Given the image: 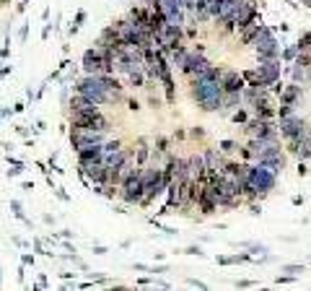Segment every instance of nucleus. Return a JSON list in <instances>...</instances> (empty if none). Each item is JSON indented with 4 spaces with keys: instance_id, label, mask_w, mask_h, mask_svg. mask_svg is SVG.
<instances>
[{
    "instance_id": "19",
    "label": "nucleus",
    "mask_w": 311,
    "mask_h": 291,
    "mask_svg": "<svg viewBox=\"0 0 311 291\" xmlns=\"http://www.w3.org/2000/svg\"><path fill=\"white\" fill-rule=\"evenodd\" d=\"M24 265H34V257H31V255H24Z\"/></svg>"
},
{
    "instance_id": "3",
    "label": "nucleus",
    "mask_w": 311,
    "mask_h": 291,
    "mask_svg": "<svg viewBox=\"0 0 311 291\" xmlns=\"http://www.w3.org/2000/svg\"><path fill=\"white\" fill-rule=\"evenodd\" d=\"M169 182H171V174H169L166 166L143 164V201H140V208H148L159 201L161 195H166Z\"/></svg>"
},
{
    "instance_id": "13",
    "label": "nucleus",
    "mask_w": 311,
    "mask_h": 291,
    "mask_svg": "<svg viewBox=\"0 0 311 291\" xmlns=\"http://www.w3.org/2000/svg\"><path fill=\"white\" fill-rule=\"evenodd\" d=\"M221 83H223V91H244L246 78H244V73H239V70H223Z\"/></svg>"
},
{
    "instance_id": "17",
    "label": "nucleus",
    "mask_w": 311,
    "mask_h": 291,
    "mask_svg": "<svg viewBox=\"0 0 311 291\" xmlns=\"http://www.w3.org/2000/svg\"><path fill=\"white\" fill-rule=\"evenodd\" d=\"M218 148H221L226 156H231V154H236V151H239V143L236 141H221V146H218Z\"/></svg>"
},
{
    "instance_id": "12",
    "label": "nucleus",
    "mask_w": 311,
    "mask_h": 291,
    "mask_svg": "<svg viewBox=\"0 0 311 291\" xmlns=\"http://www.w3.org/2000/svg\"><path fill=\"white\" fill-rule=\"evenodd\" d=\"M210 65H213V63H210V60H208L205 55H202L200 50H190V55H187L184 65H182L179 70L187 75V78H192V75L202 73V70H205V68H210Z\"/></svg>"
},
{
    "instance_id": "8",
    "label": "nucleus",
    "mask_w": 311,
    "mask_h": 291,
    "mask_svg": "<svg viewBox=\"0 0 311 291\" xmlns=\"http://www.w3.org/2000/svg\"><path fill=\"white\" fill-rule=\"evenodd\" d=\"M252 47H254L257 60H275V57L283 55V52H280L277 39L270 34V29H267V26H262L259 32H257V37H254V42H252Z\"/></svg>"
},
{
    "instance_id": "22",
    "label": "nucleus",
    "mask_w": 311,
    "mask_h": 291,
    "mask_svg": "<svg viewBox=\"0 0 311 291\" xmlns=\"http://www.w3.org/2000/svg\"><path fill=\"white\" fill-rule=\"evenodd\" d=\"M0 120H3V117H0Z\"/></svg>"
},
{
    "instance_id": "9",
    "label": "nucleus",
    "mask_w": 311,
    "mask_h": 291,
    "mask_svg": "<svg viewBox=\"0 0 311 291\" xmlns=\"http://www.w3.org/2000/svg\"><path fill=\"white\" fill-rule=\"evenodd\" d=\"M109 138V133H93V130H81V128H70V148L75 154H81L86 148H96Z\"/></svg>"
},
{
    "instance_id": "5",
    "label": "nucleus",
    "mask_w": 311,
    "mask_h": 291,
    "mask_svg": "<svg viewBox=\"0 0 311 291\" xmlns=\"http://www.w3.org/2000/svg\"><path fill=\"white\" fill-rule=\"evenodd\" d=\"M83 73H114V52L93 44L83 52Z\"/></svg>"
},
{
    "instance_id": "20",
    "label": "nucleus",
    "mask_w": 311,
    "mask_h": 291,
    "mask_svg": "<svg viewBox=\"0 0 311 291\" xmlns=\"http://www.w3.org/2000/svg\"><path fill=\"white\" fill-rule=\"evenodd\" d=\"M19 37H21V42H24V39L29 37V29H26V26H24V29H21V32H19Z\"/></svg>"
},
{
    "instance_id": "15",
    "label": "nucleus",
    "mask_w": 311,
    "mask_h": 291,
    "mask_svg": "<svg viewBox=\"0 0 311 291\" xmlns=\"http://www.w3.org/2000/svg\"><path fill=\"white\" fill-rule=\"evenodd\" d=\"M150 151H153V148H148V141H145V138H140V141L132 146L130 154H132V159H135L137 166H143V164H148V159H150Z\"/></svg>"
},
{
    "instance_id": "6",
    "label": "nucleus",
    "mask_w": 311,
    "mask_h": 291,
    "mask_svg": "<svg viewBox=\"0 0 311 291\" xmlns=\"http://www.w3.org/2000/svg\"><path fill=\"white\" fill-rule=\"evenodd\" d=\"M70 128H81V130H93V133H109L112 122L104 115V110H93V112H70Z\"/></svg>"
},
{
    "instance_id": "7",
    "label": "nucleus",
    "mask_w": 311,
    "mask_h": 291,
    "mask_svg": "<svg viewBox=\"0 0 311 291\" xmlns=\"http://www.w3.org/2000/svg\"><path fill=\"white\" fill-rule=\"evenodd\" d=\"M246 83H262V86H275L280 81V57L275 60H259V68L244 70Z\"/></svg>"
},
{
    "instance_id": "2",
    "label": "nucleus",
    "mask_w": 311,
    "mask_h": 291,
    "mask_svg": "<svg viewBox=\"0 0 311 291\" xmlns=\"http://www.w3.org/2000/svg\"><path fill=\"white\" fill-rule=\"evenodd\" d=\"M277 185V172H272L264 164H249V174H246V187H244V201L254 203L267 192H272Z\"/></svg>"
},
{
    "instance_id": "21",
    "label": "nucleus",
    "mask_w": 311,
    "mask_h": 291,
    "mask_svg": "<svg viewBox=\"0 0 311 291\" xmlns=\"http://www.w3.org/2000/svg\"><path fill=\"white\" fill-rule=\"evenodd\" d=\"M140 3H148V6H159V0H140Z\"/></svg>"
},
{
    "instance_id": "14",
    "label": "nucleus",
    "mask_w": 311,
    "mask_h": 291,
    "mask_svg": "<svg viewBox=\"0 0 311 291\" xmlns=\"http://www.w3.org/2000/svg\"><path fill=\"white\" fill-rule=\"evenodd\" d=\"M68 107H70V112H93V110H101V107H99L96 102L88 99L86 94H81V91H75Z\"/></svg>"
},
{
    "instance_id": "16",
    "label": "nucleus",
    "mask_w": 311,
    "mask_h": 291,
    "mask_svg": "<svg viewBox=\"0 0 311 291\" xmlns=\"http://www.w3.org/2000/svg\"><path fill=\"white\" fill-rule=\"evenodd\" d=\"M187 55H190V47H187V44H179V47H177L174 52H169V60H171V65L182 68V65H184V60H187Z\"/></svg>"
},
{
    "instance_id": "10",
    "label": "nucleus",
    "mask_w": 311,
    "mask_h": 291,
    "mask_svg": "<svg viewBox=\"0 0 311 291\" xmlns=\"http://www.w3.org/2000/svg\"><path fill=\"white\" fill-rule=\"evenodd\" d=\"M156 44L169 55V52H174L179 44H184V26H174V24H166L164 26V32L156 37Z\"/></svg>"
},
{
    "instance_id": "1",
    "label": "nucleus",
    "mask_w": 311,
    "mask_h": 291,
    "mask_svg": "<svg viewBox=\"0 0 311 291\" xmlns=\"http://www.w3.org/2000/svg\"><path fill=\"white\" fill-rule=\"evenodd\" d=\"M221 78H223V68L221 65H210V68H205L202 73H197V75L190 78L192 99H195V104L202 112H221L223 96H226Z\"/></svg>"
},
{
    "instance_id": "11",
    "label": "nucleus",
    "mask_w": 311,
    "mask_h": 291,
    "mask_svg": "<svg viewBox=\"0 0 311 291\" xmlns=\"http://www.w3.org/2000/svg\"><path fill=\"white\" fill-rule=\"evenodd\" d=\"M254 164H264V166H270L272 172H283L285 169V151H283V146H280V141L277 143H270L267 146V151L262 154V159L259 161H254Z\"/></svg>"
},
{
    "instance_id": "4",
    "label": "nucleus",
    "mask_w": 311,
    "mask_h": 291,
    "mask_svg": "<svg viewBox=\"0 0 311 291\" xmlns=\"http://www.w3.org/2000/svg\"><path fill=\"white\" fill-rule=\"evenodd\" d=\"M280 122H277V130H280V138L285 143H293L295 138H301L303 133H308L303 117L295 112V110H288V107H280Z\"/></svg>"
},
{
    "instance_id": "18",
    "label": "nucleus",
    "mask_w": 311,
    "mask_h": 291,
    "mask_svg": "<svg viewBox=\"0 0 311 291\" xmlns=\"http://www.w3.org/2000/svg\"><path fill=\"white\" fill-rule=\"evenodd\" d=\"M83 21H86V11H78V13H75V24L70 26V34H75L78 29H81V24H83Z\"/></svg>"
}]
</instances>
